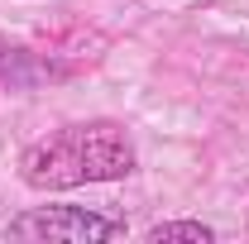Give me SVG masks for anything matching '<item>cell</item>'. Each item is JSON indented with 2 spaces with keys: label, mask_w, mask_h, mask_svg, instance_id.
Listing matches in <instances>:
<instances>
[{
  "label": "cell",
  "mask_w": 249,
  "mask_h": 244,
  "mask_svg": "<svg viewBox=\"0 0 249 244\" xmlns=\"http://www.w3.org/2000/svg\"><path fill=\"white\" fill-rule=\"evenodd\" d=\"M134 139L115 120H87L53 129L19 153V177L34 192H72L91 182H120L134 173Z\"/></svg>",
  "instance_id": "6da1fadb"
},
{
  "label": "cell",
  "mask_w": 249,
  "mask_h": 244,
  "mask_svg": "<svg viewBox=\"0 0 249 244\" xmlns=\"http://www.w3.org/2000/svg\"><path fill=\"white\" fill-rule=\"evenodd\" d=\"M5 240L29 244H110L124 240L120 215L91 211V206H34L5 225Z\"/></svg>",
  "instance_id": "7a4b0ae2"
},
{
  "label": "cell",
  "mask_w": 249,
  "mask_h": 244,
  "mask_svg": "<svg viewBox=\"0 0 249 244\" xmlns=\"http://www.w3.org/2000/svg\"><path fill=\"white\" fill-rule=\"evenodd\" d=\"M144 240H149V244H173V240L211 244V240H216V230H211V225H201V220H163V225H154Z\"/></svg>",
  "instance_id": "3957f363"
}]
</instances>
